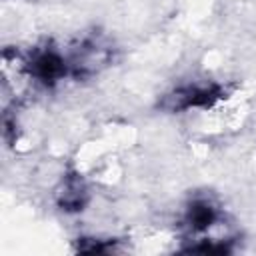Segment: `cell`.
I'll use <instances>...</instances> for the list:
<instances>
[{
  "instance_id": "6da1fadb",
  "label": "cell",
  "mask_w": 256,
  "mask_h": 256,
  "mask_svg": "<svg viewBox=\"0 0 256 256\" xmlns=\"http://www.w3.org/2000/svg\"><path fill=\"white\" fill-rule=\"evenodd\" d=\"M222 98H226V86L218 80L208 78H194L184 80L166 90L158 106L160 110L168 114H184V112H196V110H208L214 108Z\"/></svg>"
},
{
  "instance_id": "7a4b0ae2",
  "label": "cell",
  "mask_w": 256,
  "mask_h": 256,
  "mask_svg": "<svg viewBox=\"0 0 256 256\" xmlns=\"http://www.w3.org/2000/svg\"><path fill=\"white\" fill-rule=\"evenodd\" d=\"M22 72L40 88H54L70 78V62L66 50L54 44H40L30 48L22 58Z\"/></svg>"
},
{
  "instance_id": "3957f363",
  "label": "cell",
  "mask_w": 256,
  "mask_h": 256,
  "mask_svg": "<svg viewBox=\"0 0 256 256\" xmlns=\"http://www.w3.org/2000/svg\"><path fill=\"white\" fill-rule=\"evenodd\" d=\"M70 62V78L86 80L100 74L114 60V46L102 34H86L66 50Z\"/></svg>"
},
{
  "instance_id": "277c9868",
  "label": "cell",
  "mask_w": 256,
  "mask_h": 256,
  "mask_svg": "<svg viewBox=\"0 0 256 256\" xmlns=\"http://www.w3.org/2000/svg\"><path fill=\"white\" fill-rule=\"evenodd\" d=\"M220 224H224V208L212 194L206 192L192 194L182 206L180 226L186 234L184 240L212 236V232Z\"/></svg>"
},
{
  "instance_id": "5b68a950",
  "label": "cell",
  "mask_w": 256,
  "mask_h": 256,
  "mask_svg": "<svg viewBox=\"0 0 256 256\" xmlns=\"http://www.w3.org/2000/svg\"><path fill=\"white\" fill-rule=\"evenodd\" d=\"M54 202L64 214H78L90 202V188L78 172L62 176L60 184L54 190Z\"/></svg>"
},
{
  "instance_id": "8992f818",
  "label": "cell",
  "mask_w": 256,
  "mask_h": 256,
  "mask_svg": "<svg viewBox=\"0 0 256 256\" xmlns=\"http://www.w3.org/2000/svg\"><path fill=\"white\" fill-rule=\"evenodd\" d=\"M76 250L78 252H88V254H108V252H116L118 248L114 246V240L112 238L78 236L76 238Z\"/></svg>"
}]
</instances>
